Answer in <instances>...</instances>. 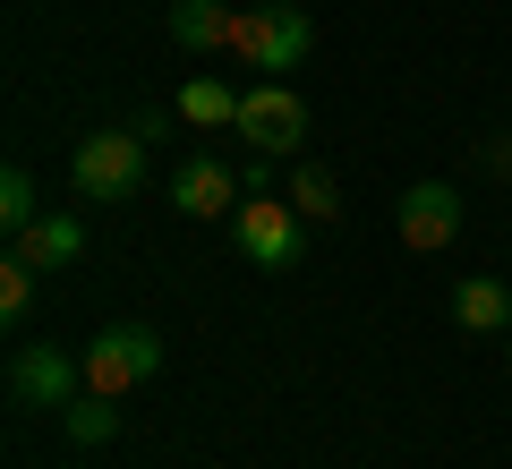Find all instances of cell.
I'll return each mask as SVG.
<instances>
[{
    "instance_id": "6da1fadb",
    "label": "cell",
    "mask_w": 512,
    "mask_h": 469,
    "mask_svg": "<svg viewBox=\"0 0 512 469\" xmlns=\"http://www.w3.org/2000/svg\"><path fill=\"white\" fill-rule=\"evenodd\" d=\"M69 180H77L86 205H128L146 188V137H137V128H94V137H77Z\"/></svg>"
},
{
    "instance_id": "7a4b0ae2",
    "label": "cell",
    "mask_w": 512,
    "mask_h": 469,
    "mask_svg": "<svg viewBox=\"0 0 512 469\" xmlns=\"http://www.w3.org/2000/svg\"><path fill=\"white\" fill-rule=\"evenodd\" d=\"M308 43H316V26H308V9H299V0H256V9H239L231 52L248 60V69L282 77V69H299V60H308Z\"/></svg>"
},
{
    "instance_id": "3957f363",
    "label": "cell",
    "mask_w": 512,
    "mask_h": 469,
    "mask_svg": "<svg viewBox=\"0 0 512 469\" xmlns=\"http://www.w3.org/2000/svg\"><path fill=\"white\" fill-rule=\"evenodd\" d=\"M163 376V333L154 325H103L86 342V393H137V384Z\"/></svg>"
},
{
    "instance_id": "277c9868",
    "label": "cell",
    "mask_w": 512,
    "mask_h": 469,
    "mask_svg": "<svg viewBox=\"0 0 512 469\" xmlns=\"http://www.w3.org/2000/svg\"><path fill=\"white\" fill-rule=\"evenodd\" d=\"M231 248L265 273H291L308 256V231H299V205H274V197H239L231 214Z\"/></svg>"
},
{
    "instance_id": "5b68a950",
    "label": "cell",
    "mask_w": 512,
    "mask_h": 469,
    "mask_svg": "<svg viewBox=\"0 0 512 469\" xmlns=\"http://www.w3.org/2000/svg\"><path fill=\"white\" fill-rule=\"evenodd\" d=\"M239 137H248V154H299L308 103H299L291 77H256V86L239 94Z\"/></svg>"
},
{
    "instance_id": "8992f818",
    "label": "cell",
    "mask_w": 512,
    "mask_h": 469,
    "mask_svg": "<svg viewBox=\"0 0 512 469\" xmlns=\"http://www.w3.org/2000/svg\"><path fill=\"white\" fill-rule=\"evenodd\" d=\"M77 384H86V359H69V350H52V342L9 350V401L18 410H69Z\"/></svg>"
},
{
    "instance_id": "52a82bcc",
    "label": "cell",
    "mask_w": 512,
    "mask_h": 469,
    "mask_svg": "<svg viewBox=\"0 0 512 469\" xmlns=\"http://www.w3.org/2000/svg\"><path fill=\"white\" fill-rule=\"evenodd\" d=\"M393 231H402V248H419V256L453 248V239H461V188H453V180H419V188H402V205H393Z\"/></svg>"
},
{
    "instance_id": "ba28073f",
    "label": "cell",
    "mask_w": 512,
    "mask_h": 469,
    "mask_svg": "<svg viewBox=\"0 0 512 469\" xmlns=\"http://www.w3.org/2000/svg\"><path fill=\"white\" fill-rule=\"evenodd\" d=\"M239 171L222 163V154H188L180 171H171V205H180L188 222H214V214H239Z\"/></svg>"
},
{
    "instance_id": "9c48e42d",
    "label": "cell",
    "mask_w": 512,
    "mask_h": 469,
    "mask_svg": "<svg viewBox=\"0 0 512 469\" xmlns=\"http://www.w3.org/2000/svg\"><path fill=\"white\" fill-rule=\"evenodd\" d=\"M231 35H239L231 0H171V43L180 52H231Z\"/></svg>"
},
{
    "instance_id": "30bf717a",
    "label": "cell",
    "mask_w": 512,
    "mask_h": 469,
    "mask_svg": "<svg viewBox=\"0 0 512 469\" xmlns=\"http://www.w3.org/2000/svg\"><path fill=\"white\" fill-rule=\"evenodd\" d=\"M18 256H26V265H43V273L77 265V256H86V222H77V214H43L35 231L18 239Z\"/></svg>"
},
{
    "instance_id": "8fae6325",
    "label": "cell",
    "mask_w": 512,
    "mask_h": 469,
    "mask_svg": "<svg viewBox=\"0 0 512 469\" xmlns=\"http://www.w3.org/2000/svg\"><path fill=\"white\" fill-rule=\"evenodd\" d=\"M453 325H461V333H512V290L487 282V273L461 282V290H453Z\"/></svg>"
},
{
    "instance_id": "7c38bea8",
    "label": "cell",
    "mask_w": 512,
    "mask_h": 469,
    "mask_svg": "<svg viewBox=\"0 0 512 469\" xmlns=\"http://www.w3.org/2000/svg\"><path fill=\"white\" fill-rule=\"evenodd\" d=\"M171 111H180L188 128H239V86H222V77H188Z\"/></svg>"
},
{
    "instance_id": "4fadbf2b",
    "label": "cell",
    "mask_w": 512,
    "mask_h": 469,
    "mask_svg": "<svg viewBox=\"0 0 512 469\" xmlns=\"http://www.w3.org/2000/svg\"><path fill=\"white\" fill-rule=\"evenodd\" d=\"M60 427H69V444H111V427H120V401H111V393H77L69 401V410H60Z\"/></svg>"
},
{
    "instance_id": "5bb4252c",
    "label": "cell",
    "mask_w": 512,
    "mask_h": 469,
    "mask_svg": "<svg viewBox=\"0 0 512 469\" xmlns=\"http://www.w3.org/2000/svg\"><path fill=\"white\" fill-rule=\"evenodd\" d=\"M35 222H43V205H35V180H26V171L9 163V171H0V231H9V239H26Z\"/></svg>"
},
{
    "instance_id": "9a60e30c",
    "label": "cell",
    "mask_w": 512,
    "mask_h": 469,
    "mask_svg": "<svg viewBox=\"0 0 512 469\" xmlns=\"http://www.w3.org/2000/svg\"><path fill=\"white\" fill-rule=\"evenodd\" d=\"M35 273H43V265H26L18 248L0 256V325H18L26 307H35Z\"/></svg>"
},
{
    "instance_id": "2e32d148",
    "label": "cell",
    "mask_w": 512,
    "mask_h": 469,
    "mask_svg": "<svg viewBox=\"0 0 512 469\" xmlns=\"http://www.w3.org/2000/svg\"><path fill=\"white\" fill-rule=\"evenodd\" d=\"M291 205H299V214H342V188H333V171H316V163H299L291 171Z\"/></svg>"
},
{
    "instance_id": "e0dca14e",
    "label": "cell",
    "mask_w": 512,
    "mask_h": 469,
    "mask_svg": "<svg viewBox=\"0 0 512 469\" xmlns=\"http://www.w3.org/2000/svg\"><path fill=\"white\" fill-rule=\"evenodd\" d=\"M274 163H282V154H248V171H239V188H248V197H274Z\"/></svg>"
},
{
    "instance_id": "ac0fdd59",
    "label": "cell",
    "mask_w": 512,
    "mask_h": 469,
    "mask_svg": "<svg viewBox=\"0 0 512 469\" xmlns=\"http://www.w3.org/2000/svg\"><path fill=\"white\" fill-rule=\"evenodd\" d=\"M171 120H180V111H137V120H128V128H137V137H146V145H163V128Z\"/></svg>"
},
{
    "instance_id": "d6986e66",
    "label": "cell",
    "mask_w": 512,
    "mask_h": 469,
    "mask_svg": "<svg viewBox=\"0 0 512 469\" xmlns=\"http://www.w3.org/2000/svg\"><path fill=\"white\" fill-rule=\"evenodd\" d=\"M487 171H504V180H512V128H504V137H487Z\"/></svg>"
}]
</instances>
